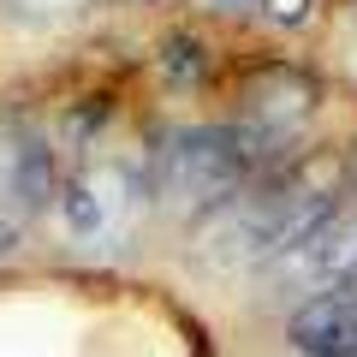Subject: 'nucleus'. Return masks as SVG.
Segmentation results:
<instances>
[{"instance_id": "1", "label": "nucleus", "mask_w": 357, "mask_h": 357, "mask_svg": "<svg viewBox=\"0 0 357 357\" xmlns=\"http://www.w3.org/2000/svg\"><path fill=\"white\" fill-rule=\"evenodd\" d=\"M345 197H351V161L345 155L321 149V155H304V161H286L197 220V262L220 268V274L268 268L316 220H328Z\"/></svg>"}, {"instance_id": "2", "label": "nucleus", "mask_w": 357, "mask_h": 357, "mask_svg": "<svg viewBox=\"0 0 357 357\" xmlns=\"http://www.w3.org/2000/svg\"><path fill=\"white\" fill-rule=\"evenodd\" d=\"M274 143L256 137L250 126H197V131H173L155 155V197L178 215L203 220L208 208H220L227 197H238L244 185H256L268 167Z\"/></svg>"}, {"instance_id": "3", "label": "nucleus", "mask_w": 357, "mask_h": 357, "mask_svg": "<svg viewBox=\"0 0 357 357\" xmlns=\"http://www.w3.org/2000/svg\"><path fill=\"white\" fill-rule=\"evenodd\" d=\"M268 286L298 298V304L333 298V292H357V203L351 197L328 220H316L286 256L268 262Z\"/></svg>"}, {"instance_id": "4", "label": "nucleus", "mask_w": 357, "mask_h": 357, "mask_svg": "<svg viewBox=\"0 0 357 357\" xmlns=\"http://www.w3.org/2000/svg\"><path fill=\"white\" fill-rule=\"evenodd\" d=\"M143 197V178L126 173L119 161H84L72 178H66V232L84 244H102L126 227V215L137 208Z\"/></svg>"}, {"instance_id": "5", "label": "nucleus", "mask_w": 357, "mask_h": 357, "mask_svg": "<svg viewBox=\"0 0 357 357\" xmlns=\"http://www.w3.org/2000/svg\"><path fill=\"white\" fill-rule=\"evenodd\" d=\"M48 197V155L30 131L0 126V250L30 227V215Z\"/></svg>"}, {"instance_id": "6", "label": "nucleus", "mask_w": 357, "mask_h": 357, "mask_svg": "<svg viewBox=\"0 0 357 357\" xmlns=\"http://www.w3.org/2000/svg\"><path fill=\"white\" fill-rule=\"evenodd\" d=\"M310 107H316V84L298 77V72H286V66H274L268 77H256V84L244 89V119L238 126H250L256 137H268V143H286L310 119Z\"/></svg>"}, {"instance_id": "7", "label": "nucleus", "mask_w": 357, "mask_h": 357, "mask_svg": "<svg viewBox=\"0 0 357 357\" xmlns=\"http://www.w3.org/2000/svg\"><path fill=\"white\" fill-rule=\"evenodd\" d=\"M286 333H292V345L304 357H357V292L298 304Z\"/></svg>"}, {"instance_id": "8", "label": "nucleus", "mask_w": 357, "mask_h": 357, "mask_svg": "<svg viewBox=\"0 0 357 357\" xmlns=\"http://www.w3.org/2000/svg\"><path fill=\"white\" fill-rule=\"evenodd\" d=\"M84 0H0V13H13V18H30V24H48V18H66L77 13Z\"/></svg>"}]
</instances>
